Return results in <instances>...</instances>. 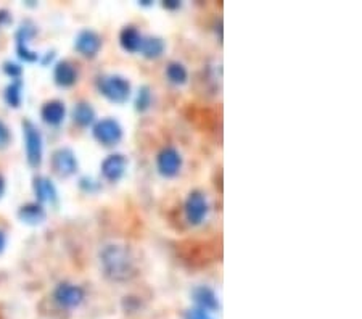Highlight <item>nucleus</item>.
Returning <instances> with one entry per match:
<instances>
[{
  "instance_id": "obj_1",
  "label": "nucleus",
  "mask_w": 362,
  "mask_h": 319,
  "mask_svg": "<svg viewBox=\"0 0 362 319\" xmlns=\"http://www.w3.org/2000/svg\"><path fill=\"white\" fill-rule=\"evenodd\" d=\"M103 273L112 281L126 282L137 276V260L126 245H107L100 252Z\"/></svg>"
},
{
  "instance_id": "obj_2",
  "label": "nucleus",
  "mask_w": 362,
  "mask_h": 319,
  "mask_svg": "<svg viewBox=\"0 0 362 319\" xmlns=\"http://www.w3.org/2000/svg\"><path fill=\"white\" fill-rule=\"evenodd\" d=\"M97 86L100 94L114 103H123L130 96V84L123 76H102Z\"/></svg>"
},
{
  "instance_id": "obj_3",
  "label": "nucleus",
  "mask_w": 362,
  "mask_h": 319,
  "mask_svg": "<svg viewBox=\"0 0 362 319\" xmlns=\"http://www.w3.org/2000/svg\"><path fill=\"white\" fill-rule=\"evenodd\" d=\"M23 134H24V147H26V160L29 166L38 168L42 163V135L40 131L31 121H23Z\"/></svg>"
},
{
  "instance_id": "obj_4",
  "label": "nucleus",
  "mask_w": 362,
  "mask_h": 319,
  "mask_svg": "<svg viewBox=\"0 0 362 319\" xmlns=\"http://www.w3.org/2000/svg\"><path fill=\"white\" fill-rule=\"evenodd\" d=\"M84 298H86V292H84L82 287L70 284V282H61L54 292V300L56 302V305L66 308V310L80 306Z\"/></svg>"
},
{
  "instance_id": "obj_5",
  "label": "nucleus",
  "mask_w": 362,
  "mask_h": 319,
  "mask_svg": "<svg viewBox=\"0 0 362 319\" xmlns=\"http://www.w3.org/2000/svg\"><path fill=\"white\" fill-rule=\"evenodd\" d=\"M93 138L107 147H112L123 139V128L119 126L116 119L105 118L93 126Z\"/></svg>"
},
{
  "instance_id": "obj_6",
  "label": "nucleus",
  "mask_w": 362,
  "mask_h": 319,
  "mask_svg": "<svg viewBox=\"0 0 362 319\" xmlns=\"http://www.w3.org/2000/svg\"><path fill=\"white\" fill-rule=\"evenodd\" d=\"M208 214V202L200 191L188 193L186 202V216L190 224H202Z\"/></svg>"
},
{
  "instance_id": "obj_7",
  "label": "nucleus",
  "mask_w": 362,
  "mask_h": 319,
  "mask_svg": "<svg viewBox=\"0 0 362 319\" xmlns=\"http://www.w3.org/2000/svg\"><path fill=\"white\" fill-rule=\"evenodd\" d=\"M156 166L161 176L174 177L179 175L182 168V156L174 147H166L160 151L158 158H156Z\"/></svg>"
},
{
  "instance_id": "obj_8",
  "label": "nucleus",
  "mask_w": 362,
  "mask_h": 319,
  "mask_svg": "<svg viewBox=\"0 0 362 319\" xmlns=\"http://www.w3.org/2000/svg\"><path fill=\"white\" fill-rule=\"evenodd\" d=\"M52 170L56 176L70 177L77 170V160L73 150L70 149H59L52 155Z\"/></svg>"
},
{
  "instance_id": "obj_9",
  "label": "nucleus",
  "mask_w": 362,
  "mask_h": 319,
  "mask_svg": "<svg viewBox=\"0 0 362 319\" xmlns=\"http://www.w3.org/2000/svg\"><path fill=\"white\" fill-rule=\"evenodd\" d=\"M36 36V26L31 22H26L21 24V28L17 33V52L21 60L33 64V61L39 60V55L36 52L28 49V43Z\"/></svg>"
},
{
  "instance_id": "obj_10",
  "label": "nucleus",
  "mask_w": 362,
  "mask_h": 319,
  "mask_svg": "<svg viewBox=\"0 0 362 319\" xmlns=\"http://www.w3.org/2000/svg\"><path fill=\"white\" fill-rule=\"evenodd\" d=\"M75 47L81 55L87 57V59H93V57H96L102 49V38L96 33V31L84 29L77 34Z\"/></svg>"
},
{
  "instance_id": "obj_11",
  "label": "nucleus",
  "mask_w": 362,
  "mask_h": 319,
  "mask_svg": "<svg viewBox=\"0 0 362 319\" xmlns=\"http://www.w3.org/2000/svg\"><path fill=\"white\" fill-rule=\"evenodd\" d=\"M126 166H128V160H126V156L121 154H113L103 160L102 175L107 181L116 182L124 176Z\"/></svg>"
},
{
  "instance_id": "obj_12",
  "label": "nucleus",
  "mask_w": 362,
  "mask_h": 319,
  "mask_svg": "<svg viewBox=\"0 0 362 319\" xmlns=\"http://www.w3.org/2000/svg\"><path fill=\"white\" fill-rule=\"evenodd\" d=\"M66 108L65 103L60 101H50L44 103V107L40 110V117L47 124L50 126H59V124L65 119Z\"/></svg>"
},
{
  "instance_id": "obj_13",
  "label": "nucleus",
  "mask_w": 362,
  "mask_h": 319,
  "mask_svg": "<svg viewBox=\"0 0 362 319\" xmlns=\"http://www.w3.org/2000/svg\"><path fill=\"white\" fill-rule=\"evenodd\" d=\"M192 295L200 310L209 313V311H214L219 308L218 295L214 294L213 289H209V287H206V285H200V287H197V289H193Z\"/></svg>"
},
{
  "instance_id": "obj_14",
  "label": "nucleus",
  "mask_w": 362,
  "mask_h": 319,
  "mask_svg": "<svg viewBox=\"0 0 362 319\" xmlns=\"http://www.w3.org/2000/svg\"><path fill=\"white\" fill-rule=\"evenodd\" d=\"M34 193L38 197L39 203H55L56 202V189L49 177L38 176L34 177Z\"/></svg>"
},
{
  "instance_id": "obj_15",
  "label": "nucleus",
  "mask_w": 362,
  "mask_h": 319,
  "mask_svg": "<svg viewBox=\"0 0 362 319\" xmlns=\"http://www.w3.org/2000/svg\"><path fill=\"white\" fill-rule=\"evenodd\" d=\"M54 80L60 87H71L77 81V70L71 61H60L54 71Z\"/></svg>"
},
{
  "instance_id": "obj_16",
  "label": "nucleus",
  "mask_w": 362,
  "mask_h": 319,
  "mask_svg": "<svg viewBox=\"0 0 362 319\" xmlns=\"http://www.w3.org/2000/svg\"><path fill=\"white\" fill-rule=\"evenodd\" d=\"M18 218L26 224H33V226H36V224H40L45 219V210L38 202L26 203V205L20 208Z\"/></svg>"
},
{
  "instance_id": "obj_17",
  "label": "nucleus",
  "mask_w": 362,
  "mask_h": 319,
  "mask_svg": "<svg viewBox=\"0 0 362 319\" xmlns=\"http://www.w3.org/2000/svg\"><path fill=\"white\" fill-rule=\"evenodd\" d=\"M142 40H144V38H142L139 29L134 28V26H126V28L121 31L119 43L126 52H139Z\"/></svg>"
},
{
  "instance_id": "obj_18",
  "label": "nucleus",
  "mask_w": 362,
  "mask_h": 319,
  "mask_svg": "<svg viewBox=\"0 0 362 319\" xmlns=\"http://www.w3.org/2000/svg\"><path fill=\"white\" fill-rule=\"evenodd\" d=\"M73 119L76 124H80L81 128H87L96 121V112L91 107V103L87 102H80L73 110Z\"/></svg>"
},
{
  "instance_id": "obj_19",
  "label": "nucleus",
  "mask_w": 362,
  "mask_h": 319,
  "mask_svg": "<svg viewBox=\"0 0 362 319\" xmlns=\"http://www.w3.org/2000/svg\"><path fill=\"white\" fill-rule=\"evenodd\" d=\"M139 52L146 59H158L165 52V43L160 38H144Z\"/></svg>"
},
{
  "instance_id": "obj_20",
  "label": "nucleus",
  "mask_w": 362,
  "mask_h": 319,
  "mask_svg": "<svg viewBox=\"0 0 362 319\" xmlns=\"http://www.w3.org/2000/svg\"><path fill=\"white\" fill-rule=\"evenodd\" d=\"M166 76L167 80H169L172 84H186L187 80H188V73L186 70V66L182 64H177V61H172V64L167 65L166 68Z\"/></svg>"
},
{
  "instance_id": "obj_21",
  "label": "nucleus",
  "mask_w": 362,
  "mask_h": 319,
  "mask_svg": "<svg viewBox=\"0 0 362 319\" xmlns=\"http://www.w3.org/2000/svg\"><path fill=\"white\" fill-rule=\"evenodd\" d=\"M21 91H23V82H21V80L13 81L12 84L5 89V94H3L5 102H7L10 107L18 108L21 105V97H23Z\"/></svg>"
},
{
  "instance_id": "obj_22",
  "label": "nucleus",
  "mask_w": 362,
  "mask_h": 319,
  "mask_svg": "<svg viewBox=\"0 0 362 319\" xmlns=\"http://www.w3.org/2000/svg\"><path fill=\"white\" fill-rule=\"evenodd\" d=\"M151 105V92L150 89L144 86L137 94V101H135V107H137L139 112H145Z\"/></svg>"
},
{
  "instance_id": "obj_23",
  "label": "nucleus",
  "mask_w": 362,
  "mask_h": 319,
  "mask_svg": "<svg viewBox=\"0 0 362 319\" xmlns=\"http://www.w3.org/2000/svg\"><path fill=\"white\" fill-rule=\"evenodd\" d=\"M3 71H5V75L12 77L13 81L20 80L21 75H23V68H21L18 64H15V61H5Z\"/></svg>"
},
{
  "instance_id": "obj_24",
  "label": "nucleus",
  "mask_w": 362,
  "mask_h": 319,
  "mask_svg": "<svg viewBox=\"0 0 362 319\" xmlns=\"http://www.w3.org/2000/svg\"><path fill=\"white\" fill-rule=\"evenodd\" d=\"M10 139H12V135H10L8 128L5 126L3 121H0V150H3L5 147H8Z\"/></svg>"
},
{
  "instance_id": "obj_25",
  "label": "nucleus",
  "mask_w": 362,
  "mask_h": 319,
  "mask_svg": "<svg viewBox=\"0 0 362 319\" xmlns=\"http://www.w3.org/2000/svg\"><path fill=\"white\" fill-rule=\"evenodd\" d=\"M186 319H213L208 311L200 310V308H192L186 313Z\"/></svg>"
},
{
  "instance_id": "obj_26",
  "label": "nucleus",
  "mask_w": 362,
  "mask_h": 319,
  "mask_svg": "<svg viewBox=\"0 0 362 319\" xmlns=\"http://www.w3.org/2000/svg\"><path fill=\"white\" fill-rule=\"evenodd\" d=\"M12 23V17H10V13L7 10H0V28H3V26H7Z\"/></svg>"
},
{
  "instance_id": "obj_27",
  "label": "nucleus",
  "mask_w": 362,
  "mask_h": 319,
  "mask_svg": "<svg viewBox=\"0 0 362 319\" xmlns=\"http://www.w3.org/2000/svg\"><path fill=\"white\" fill-rule=\"evenodd\" d=\"M163 7L169 8V10H172V8H179V7H181V2H176V0H169V2L163 3Z\"/></svg>"
},
{
  "instance_id": "obj_28",
  "label": "nucleus",
  "mask_w": 362,
  "mask_h": 319,
  "mask_svg": "<svg viewBox=\"0 0 362 319\" xmlns=\"http://www.w3.org/2000/svg\"><path fill=\"white\" fill-rule=\"evenodd\" d=\"M5 244H7V239H5V234L0 231V253L3 252V248H5Z\"/></svg>"
},
{
  "instance_id": "obj_29",
  "label": "nucleus",
  "mask_w": 362,
  "mask_h": 319,
  "mask_svg": "<svg viewBox=\"0 0 362 319\" xmlns=\"http://www.w3.org/2000/svg\"><path fill=\"white\" fill-rule=\"evenodd\" d=\"M3 192H5V179L2 177V175H0V198H2Z\"/></svg>"
}]
</instances>
